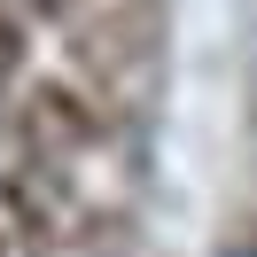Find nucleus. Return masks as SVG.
<instances>
[{"label":"nucleus","instance_id":"f257e3e1","mask_svg":"<svg viewBox=\"0 0 257 257\" xmlns=\"http://www.w3.org/2000/svg\"><path fill=\"white\" fill-rule=\"evenodd\" d=\"M226 257H257V249H226Z\"/></svg>","mask_w":257,"mask_h":257}]
</instances>
